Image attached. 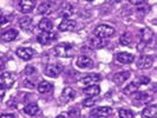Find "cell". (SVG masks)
Segmentation results:
<instances>
[{"instance_id": "8992f818", "label": "cell", "mask_w": 157, "mask_h": 118, "mask_svg": "<svg viewBox=\"0 0 157 118\" xmlns=\"http://www.w3.org/2000/svg\"><path fill=\"white\" fill-rule=\"evenodd\" d=\"M112 113V108L110 106H99L90 112V118H102L108 117Z\"/></svg>"}, {"instance_id": "44dd1931", "label": "cell", "mask_w": 157, "mask_h": 118, "mask_svg": "<svg viewBox=\"0 0 157 118\" xmlns=\"http://www.w3.org/2000/svg\"><path fill=\"white\" fill-rule=\"evenodd\" d=\"M38 27L41 32H51L53 29V23L48 18H43L38 24Z\"/></svg>"}, {"instance_id": "1f68e13d", "label": "cell", "mask_w": 157, "mask_h": 118, "mask_svg": "<svg viewBox=\"0 0 157 118\" xmlns=\"http://www.w3.org/2000/svg\"><path fill=\"white\" fill-rule=\"evenodd\" d=\"M24 73L26 74V76H32V74H34V73H37V69L34 67V66H27L25 70H24Z\"/></svg>"}, {"instance_id": "7c38bea8", "label": "cell", "mask_w": 157, "mask_h": 118, "mask_svg": "<svg viewBox=\"0 0 157 118\" xmlns=\"http://www.w3.org/2000/svg\"><path fill=\"white\" fill-rule=\"evenodd\" d=\"M19 26L20 29L25 32H31L34 30V23L31 17H23L21 19H19Z\"/></svg>"}, {"instance_id": "ffe728a7", "label": "cell", "mask_w": 157, "mask_h": 118, "mask_svg": "<svg viewBox=\"0 0 157 118\" xmlns=\"http://www.w3.org/2000/svg\"><path fill=\"white\" fill-rule=\"evenodd\" d=\"M142 117L143 118H156L157 117V106L154 105H149L147 108H144L142 111Z\"/></svg>"}, {"instance_id": "277c9868", "label": "cell", "mask_w": 157, "mask_h": 118, "mask_svg": "<svg viewBox=\"0 0 157 118\" xmlns=\"http://www.w3.org/2000/svg\"><path fill=\"white\" fill-rule=\"evenodd\" d=\"M64 70V66L60 63H55V64H48L45 67V74L50 78H56L58 77Z\"/></svg>"}, {"instance_id": "d590c367", "label": "cell", "mask_w": 157, "mask_h": 118, "mask_svg": "<svg viewBox=\"0 0 157 118\" xmlns=\"http://www.w3.org/2000/svg\"><path fill=\"white\" fill-rule=\"evenodd\" d=\"M131 4H132V5H137V6L140 7L141 5H144V4H147V2H145V1H143V0H141V1H135V0H132V1H131Z\"/></svg>"}, {"instance_id": "ac0fdd59", "label": "cell", "mask_w": 157, "mask_h": 118, "mask_svg": "<svg viewBox=\"0 0 157 118\" xmlns=\"http://www.w3.org/2000/svg\"><path fill=\"white\" fill-rule=\"evenodd\" d=\"M17 37H18V31L14 30V29H10V30H7V31H4L2 33H1V36H0L1 40L6 41V43H10V41L16 40Z\"/></svg>"}, {"instance_id": "52a82bcc", "label": "cell", "mask_w": 157, "mask_h": 118, "mask_svg": "<svg viewBox=\"0 0 157 118\" xmlns=\"http://www.w3.org/2000/svg\"><path fill=\"white\" fill-rule=\"evenodd\" d=\"M57 39V34L53 32H40L37 37V41L41 45H47Z\"/></svg>"}, {"instance_id": "7402d4cb", "label": "cell", "mask_w": 157, "mask_h": 118, "mask_svg": "<svg viewBox=\"0 0 157 118\" xmlns=\"http://www.w3.org/2000/svg\"><path fill=\"white\" fill-rule=\"evenodd\" d=\"M24 112H25V115L33 117V116H36V115L39 113V106L36 103H30V104H27L24 108Z\"/></svg>"}, {"instance_id": "7a4b0ae2", "label": "cell", "mask_w": 157, "mask_h": 118, "mask_svg": "<svg viewBox=\"0 0 157 118\" xmlns=\"http://www.w3.org/2000/svg\"><path fill=\"white\" fill-rule=\"evenodd\" d=\"M75 53V47L70 43H60L55 47V55L62 58H70Z\"/></svg>"}, {"instance_id": "cb8c5ba5", "label": "cell", "mask_w": 157, "mask_h": 118, "mask_svg": "<svg viewBox=\"0 0 157 118\" xmlns=\"http://www.w3.org/2000/svg\"><path fill=\"white\" fill-rule=\"evenodd\" d=\"M154 38V32L150 30L149 27H144L141 30V40L143 43H149L150 40Z\"/></svg>"}, {"instance_id": "5bb4252c", "label": "cell", "mask_w": 157, "mask_h": 118, "mask_svg": "<svg viewBox=\"0 0 157 118\" xmlns=\"http://www.w3.org/2000/svg\"><path fill=\"white\" fill-rule=\"evenodd\" d=\"M76 20H73V19H64L62 23L59 24V26H58V29H59V31H63V32H71L73 31L75 29H76Z\"/></svg>"}, {"instance_id": "5b68a950", "label": "cell", "mask_w": 157, "mask_h": 118, "mask_svg": "<svg viewBox=\"0 0 157 118\" xmlns=\"http://www.w3.org/2000/svg\"><path fill=\"white\" fill-rule=\"evenodd\" d=\"M56 6H57V4L53 2V1H43L39 6H38L37 12L39 14H41V16H48V14H51V13L55 12Z\"/></svg>"}, {"instance_id": "8fae6325", "label": "cell", "mask_w": 157, "mask_h": 118, "mask_svg": "<svg viewBox=\"0 0 157 118\" xmlns=\"http://www.w3.org/2000/svg\"><path fill=\"white\" fill-rule=\"evenodd\" d=\"M102 79V76L101 74H98V73H90V74H87L85 77H83V78L79 80V83L82 84V85H86V86H90V85H94V83H97V82H99Z\"/></svg>"}, {"instance_id": "f1b7e54d", "label": "cell", "mask_w": 157, "mask_h": 118, "mask_svg": "<svg viewBox=\"0 0 157 118\" xmlns=\"http://www.w3.org/2000/svg\"><path fill=\"white\" fill-rule=\"evenodd\" d=\"M90 46L96 47V48H99V47L104 46V41H103V39H99V38L94 37V38L90 39Z\"/></svg>"}, {"instance_id": "e0dca14e", "label": "cell", "mask_w": 157, "mask_h": 118, "mask_svg": "<svg viewBox=\"0 0 157 118\" xmlns=\"http://www.w3.org/2000/svg\"><path fill=\"white\" fill-rule=\"evenodd\" d=\"M116 59L121 64H131L135 60V55L129 52H119L116 55Z\"/></svg>"}, {"instance_id": "ab89813d", "label": "cell", "mask_w": 157, "mask_h": 118, "mask_svg": "<svg viewBox=\"0 0 157 118\" xmlns=\"http://www.w3.org/2000/svg\"><path fill=\"white\" fill-rule=\"evenodd\" d=\"M56 118H65V116L64 115H59V116H57Z\"/></svg>"}, {"instance_id": "d6a6232c", "label": "cell", "mask_w": 157, "mask_h": 118, "mask_svg": "<svg viewBox=\"0 0 157 118\" xmlns=\"http://www.w3.org/2000/svg\"><path fill=\"white\" fill-rule=\"evenodd\" d=\"M79 115H80V111H79L77 108L70 109V110H69V117L70 118H78Z\"/></svg>"}, {"instance_id": "74e56055", "label": "cell", "mask_w": 157, "mask_h": 118, "mask_svg": "<svg viewBox=\"0 0 157 118\" xmlns=\"http://www.w3.org/2000/svg\"><path fill=\"white\" fill-rule=\"evenodd\" d=\"M4 96H5V91L0 89V102H1L2 99H4Z\"/></svg>"}, {"instance_id": "83f0119b", "label": "cell", "mask_w": 157, "mask_h": 118, "mask_svg": "<svg viewBox=\"0 0 157 118\" xmlns=\"http://www.w3.org/2000/svg\"><path fill=\"white\" fill-rule=\"evenodd\" d=\"M118 116L119 118H134L135 115L131 110H126V109H121L118 111Z\"/></svg>"}, {"instance_id": "4316f807", "label": "cell", "mask_w": 157, "mask_h": 118, "mask_svg": "<svg viewBox=\"0 0 157 118\" xmlns=\"http://www.w3.org/2000/svg\"><path fill=\"white\" fill-rule=\"evenodd\" d=\"M150 99H151V97L148 93H145V92H138L135 97V102H140V104L148 103Z\"/></svg>"}, {"instance_id": "30bf717a", "label": "cell", "mask_w": 157, "mask_h": 118, "mask_svg": "<svg viewBox=\"0 0 157 118\" xmlns=\"http://www.w3.org/2000/svg\"><path fill=\"white\" fill-rule=\"evenodd\" d=\"M154 64V58L151 55H143L140 57L138 62H137V67L141 69V70H147V69H150Z\"/></svg>"}, {"instance_id": "d6986e66", "label": "cell", "mask_w": 157, "mask_h": 118, "mask_svg": "<svg viewBox=\"0 0 157 118\" xmlns=\"http://www.w3.org/2000/svg\"><path fill=\"white\" fill-rule=\"evenodd\" d=\"M130 74H131L130 71H121V72H117L112 77V80L116 84H122V83H124L125 80H128V79L130 78Z\"/></svg>"}, {"instance_id": "e575fe53", "label": "cell", "mask_w": 157, "mask_h": 118, "mask_svg": "<svg viewBox=\"0 0 157 118\" xmlns=\"http://www.w3.org/2000/svg\"><path fill=\"white\" fill-rule=\"evenodd\" d=\"M8 21H10V19H8L7 17L0 14V26H2V25H5V24H7Z\"/></svg>"}, {"instance_id": "9c48e42d", "label": "cell", "mask_w": 157, "mask_h": 118, "mask_svg": "<svg viewBox=\"0 0 157 118\" xmlns=\"http://www.w3.org/2000/svg\"><path fill=\"white\" fill-rule=\"evenodd\" d=\"M76 65L78 66L79 69H83V70H86V69H92L94 66V60L87 57V55H80L77 62H76Z\"/></svg>"}, {"instance_id": "d4e9b609", "label": "cell", "mask_w": 157, "mask_h": 118, "mask_svg": "<svg viewBox=\"0 0 157 118\" xmlns=\"http://www.w3.org/2000/svg\"><path fill=\"white\" fill-rule=\"evenodd\" d=\"M52 89H53V85L50 82H46V80L40 82L39 84H38V86H37V90H38V92H40V93H47Z\"/></svg>"}, {"instance_id": "6da1fadb", "label": "cell", "mask_w": 157, "mask_h": 118, "mask_svg": "<svg viewBox=\"0 0 157 118\" xmlns=\"http://www.w3.org/2000/svg\"><path fill=\"white\" fill-rule=\"evenodd\" d=\"M115 32H116L115 27L106 25V24H102V25H98L94 30V36L99 39H105V38L112 37L115 34Z\"/></svg>"}, {"instance_id": "ba28073f", "label": "cell", "mask_w": 157, "mask_h": 118, "mask_svg": "<svg viewBox=\"0 0 157 118\" xmlns=\"http://www.w3.org/2000/svg\"><path fill=\"white\" fill-rule=\"evenodd\" d=\"M36 55V51L31 47H19L17 50V55L23 60H31Z\"/></svg>"}, {"instance_id": "4dcf8cb0", "label": "cell", "mask_w": 157, "mask_h": 118, "mask_svg": "<svg viewBox=\"0 0 157 118\" xmlns=\"http://www.w3.org/2000/svg\"><path fill=\"white\" fill-rule=\"evenodd\" d=\"M96 103H97V101L94 99V97H90V98H86V99H84V101H83V106H85V108H90V106H94Z\"/></svg>"}, {"instance_id": "f546056e", "label": "cell", "mask_w": 157, "mask_h": 118, "mask_svg": "<svg viewBox=\"0 0 157 118\" xmlns=\"http://www.w3.org/2000/svg\"><path fill=\"white\" fill-rule=\"evenodd\" d=\"M119 43H121V45H123V46H130V44H131V38L129 37V34L124 33V34L121 36Z\"/></svg>"}, {"instance_id": "484cf974", "label": "cell", "mask_w": 157, "mask_h": 118, "mask_svg": "<svg viewBox=\"0 0 157 118\" xmlns=\"http://www.w3.org/2000/svg\"><path fill=\"white\" fill-rule=\"evenodd\" d=\"M138 89H140V85H138V83H136V82H132V83H130V84H128L124 89H123V92L125 94H130V93H135V92H137L138 91Z\"/></svg>"}, {"instance_id": "8d00e7d4", "label": "cell", "mask_w": 157, "mask_h": 118, "mask_svg": "<svg viewBox=\"0 0 157 118\" xmlns=\"http://www.w3.org/2000/svg\"><path fill=\"white\" fill-rule=\"evenodd\" d=\"M0 118H14V115H12V113H4V115H1Z\"/></svg>"}, {"instance_id": "836d02e7", "label": "cell", "mask_w": 157, "mask_h": 118, "mask_svg": "<svg viewBox=\"0 0 157 118\" xmlns=\"http://www.w3.org/2000/svg\"><path fill=\"white\" fill-rule=\"evenodd\" d=\"M138 85H148V84H150V78L149 77H140V79H138Z\"/></svg>"}, {"instance_id": "9a60e30c", "label": "cell", "mask_w": 157, "mask_h": 118, "mask_svg": "<svg viewBox=\"0 0 157 118\" xmlns=\"http://www.w3.org/2000/svg\"><path fill=\"white\" fill-rule=\"evenodd\" d=\"M36 7V1L34 0H21L19 1V10L23 13H30Z\"/></svg>"}, {"instance_id": "2e32d148", "label": "cell", "mask_w": 157, "mask_h": 118, "mask_svg": "<svg viewBox=\"0 0 157 118\" xmlns=\"http://www.w3.org/2000/svg\"><path fill=\"white\" fill-rule=\"evenodd\" d=\"M73 13H75V7L71 4H69V2L63 4V6H62L60 11H59V16L63 17L64 19H69V17H72Z\"/></svg>"}, {"instance_id": "603a6c76", "label": "cell", "mask_w": 157, "mask_h": 118, "mask_svg": "<svg viewBox=\"0 0 157 118\" xmlns=\"http://www.w3.org/2000/svg\"><path fill=\"white\" fill-rule=\"evenodd\" d=\"M84 93L89 96V97H96L101 93V87L98 86L97 84H94V85H90V86H86L83 91Z\"/></svg>"}, {"instance_id": "4fadbf2b", "label": "cell", "mask_w": 157, "mask_h": 118, "mask_svg": "<svg viewBox=\"0 0 157 118\" xmlns=\"http://www.w3.org/2000/svg\"><path fill=\"white\" fill-rule=\"evenodd\" d=\"M75 98H76V91L72 87H65L62 94H60V102L64 103V104L73 101Z\"/></svg>"}, {"instance_id": "3957f363", "label": "cell", "mask_w": 157, "mask_h": 118, "mask_svg": "<svg viewBox=\"0 0 157 118\" xmlns=\"http://www.w3.org/2000/svg\"><path fill=\"white\" fill-rule=\"evenodd\" d=\"M16 74L12 72H6L0 74V89L5 90V89H11L16 83Z\"/></svg>"}, {"instance_id": "f35d334b", "label": "cell", "mask_w": 157, "mask_h": 118, "mask_svg": "<svg viewBox=\"0 0 157 118\" xmlns=\"http://www.w3.org/2000/svg\"><path fill=\"white\" fill-rule=\"evenodd\" d=\"M4 69H5V63H4L2 59H0V71L4 70Z\"/></svg>"}]
</instances>
